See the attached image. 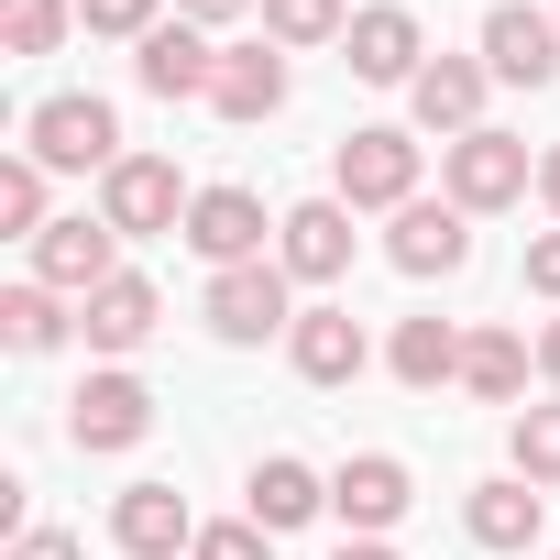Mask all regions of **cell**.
Returning <instances> with one entry per match:
<instances>
[{"mask_svg": "<svg viewBox=\"0 0 560 560\" xmlns=\"http://www.w3.org/2000/svg\"><path fill=\"white\" fill-rule=\"evenodd\" d=\"M483 67H494L505 89H549V78H560V12L494 0V12H483Z\"/></svg>", "mask_w": 560, "mask_h": 560, "instance_id": "7", "label": "cell"}, {"mask_svg": "<svg viewBox=\"0 0 560 560\" xmlns=\"http://www.w3.org/2000/svg\"><path fill=\"white\" fill-rule=\"evenodd\" d=\"M209 110L220 121H275V110H287V56H275V45H231L220 78H209Z\"/></svg>", "mask_w": 560, "mask_h": 560, "instance_id": "18", "label": "cell"}, {"mask_svg": "<svg viewBox=\"0 0 560 560\" xmlns=\"http://www.w3.org/2000/svg\"><path fill=\"white\" fill-rule=\"evenodd\" d=\"M187 23H231V12H264V0H176Z\"/></svg>", "mask_w": 560, "mask_h": 560, "instance_id": "33", "label": "cell"}, {"mask_svg": "<svg viewBox=\"0 0 560 560\" xmlns=\"http://www.w3.org/2000/svg\"><path fill=\"white\" fill-rule=\"evenodd\" d=\"M505 451H516V483H560V407H516Z\"/></svg>", "mask_w": 560, "mask_h": 560, "instance_id": "27", "label": "cell"}, {"mask_svg": "<svg viewBox=\"0 0 560 560\" xmlns=\"http://www.w3.org/2000/svg\"><path fill=\"white\" fill-rule=\"evenodd\" d=\"M407 505H418V483H407V462H396V451H352V462L330 472V516H341L352 538H385Z\"/></svg>", "mask_w": 560, "mask_h": 560, "instance_id": "8", "label": "cell"}, {"mask_svg": "<svg viewBox=\"0 0 560 560\" xmlns=\"http://www.w3.org/2000/svg\"><path fill=\"white\" fill-rule=\"evenodd\" d=\"M209 330H220V341H275V330H298L287 264H231V275H209Z\"/></svg>", "mask_w": 560, "mask_h": 560, "instance_id": "6", "label": "cell"}, {"mask_svg": "<svg viewBox=\"0 0 560 560\" xmlns=\"http://www.w3.org/2000/svg\"><path fill=\"white\" fill-rule=\"evenodd\" d=\"M132 78L154 89V100H209V78H220V56H209V23H154L143 34V56H132Z\"/></svg>", "mask_w": 560, "mask_h": 560, "instance_id": "11", "label": "cell"}, {"mask_svg": "<svg viewBox=\"0 0 560 560\" xmlns=\"http://www.w3.org/2000/svg\"><path fill=\"white\" fill-rule=\"evenodd\" d=\"M110 275H121V231L110 220H56L45 242H34V287H56V298H100L110 287Z\"/></svg>", "mask_w": 560, "mask_h": 560, "instance_id": "5", "label": "cell"}, {"mask_svg": "<svg viewBox=\"0 0 560 560\" xmlns=\"http://www.w3.org/2000/svg\"><path fill=\"white\" fill-rule=\"evenodd\" d=\"M275 231H287V242H275V264H287V275H308V287L352 275V209H341V198H308V209L275 220Z\"/></svg>", "mask_w": 560, "mask_h": 560, "instance_id": "13", "label": "cell"}, {"mask_svg": "<svg viewBox=\"0 0 560 560\" xmlns=\"http://www.w3.org/2000/svg\"><path fill=\"white\" fill-rule=\"evenodd\" d=\"M67 23H78V0H0V45L12 56H56Z\"/></svg>", "mask_w": 560, "mask_h": 560, "instance_id": "26", "label": "cell"}, {"mask_svg": "<svg viewBox=\"0 0 560 560\" xmlns=\"http://www.w3.org/2000/svg\"><path fill=\"white\" fill-rule=\"evenodd\" d=\"M110 538H121L132 560H176V549H198V516H187L176 483H132V494L110 505Z\"/></svg>", "mask_w": 560, "mask_h": 560, "instance_id": "16", "label": "cell"}, {"mask_svg": "<svg viewBox=\"0 0 560 560\" xmlns=\"http://www.w3.org/2000/svg\"><path fill=\"white\" fill-rule=\"evenodd\" d=\"M154 319H165V308H154V287H143V275H110V287L78 308L89 352H143V341H154Z\"/></svg>", "mask_w": 560, "mask_h": 560, "instance_id": "19", "label": "cell"}, {"mask_svg": "<svg viewBox=\"0 0 560 560\" xmlns=\"http://www.w3.org/2000/svg\"><path fill=\"white\" fill-rule=\"evenodd\" d=\"M23 154L34 165H56V176H110L121 165V121H110V100H89V89H56V100H34V121H23Z\"/></svg>", "mask_w": 560, "mask_h": 560, "instance_id": "1", "label": "cell"}, {"mask_svg": "<svg viewBox=\"0 0 560 560\" xmlns=\"http://www.w3.org/2000/svg\"><path fill=\"white\" fill-rule=\"evenodd\" d=\"M187 242H198L220 275H231V264H264V198H253V187H198Z\"/></svg>", "mask_w": 560, "mask_h": 560, "instance_id": "15", "label": "cell"}, {"mask_svg": "<svg viewBox=\"0 0 560 560\" xmlns=\"http://www.w3.org/2000/svg\"><path fill=\"white\" fill-rule=\"evenodd\" d=\"M385 253H396L407 275H462V264H472V209H451V198H407Z\"/></svg>", "mask_w": 560, "mask_h": 560, "instance_id": "12", "label": "cell"}, {"mask_svg": "<svg viewBox=\"0 0 560 560\" xmlns=\"http://www.w3.org/2000/svg\"><path fill=\"white\" fill-rule=\"evenodd\" d=\"M143 429H154V396H143L132 374H89V385L67 396V440H78V451H132Z\"/></svg>", "mask_w": 560, "mask_h": 560, "instance_id": "10", "label": "cell"}, {"mask_svg": "<svg viewBox=\"0 0 560 560\" xmlns=\"http://www.w3.org/2000/svg\"><path fill=\"white\" fill-rule=\"evenodd\" d=\"M0 231H23V242H45V231H56V220H45V165H34V154L0 165Z\"/></svg>", "mask_w": 560, "mask_h": 560, "instance_id": "28", "label": "cell"}, {"mask_svg": "<svg viewBox=\"0 0 560 560\" xmlns=\"http://www.w3.org/2000/svg\"><path fill=\"white\" fill-rule=\"evenodd\" d=\"M341 560H396V549H385V538H352V549H341Z\"/></svg>", "mask_w": 560, "mask_h": 560, "instance_id": "36", "label": "cell"}, {"mask_svg": "<svg viewBox=\"0 0 560 560\" xmlns=\"http://www.w3.org/2000/svg\"><path fill=\"white\" fill-rule=\"evenodd\" d=\"M330 505V483L308 472V462H287V451H275L264 472H253V527H308Z\"/></svg>", "mask_w": 560, "mask_h": 560, "instance_id": "21", "label": "cell"}, {"mask_svg": "<svg viewBox=\"0 0 560 560\" xmlns=\"http://www.w3.org/2000/svg\"><path fill=\"white\" fill-rule=\"evenodd\" d=\"M538 527H549L538 483H472V538L483 549H538Z\"/></svg>", "mask_w": 560, "mask_h": 560, "instance_id": "20", "label": "cell"}, {"mask_svg": "<svg viewBox=\"0 0 560 560\" xmlns=\"http://www.w3.org/2000/svg\"><path fill=\"white\" fill-rule=\"evenodd\" d=\"M187 209H198V198L176 187V165H165V154H121V165L100 176V220H110L121 242H143V231H176Z\"/></svg>", "mask_w": 560, "mask_h": 560, "instance_id": "3", "label": "cell"}, {"mask_svg": "<svg viewBox=\"0 0 560 560\" xmlns=\"http://www.w3.org/2000/svg\"><path fill=\"white\" fill-rule=\"evenodd\" d=\"M330 176H341V209H407L418 198V143L374 121V132H352L330 154Z\"/></svg>", "mask_w": 560, "mask_h": 560, "instance_id": "4", "label": "cell"}, {"mask_svg": "<svg viewBox=\"0 0 560 560\" xmlns=\"http://www.w3.org/2000/svg\"><path fill=\"white\" fill-rule=\"evenodd\" d=\"M12 560H89L78 538H56V527H34V538H12Z\"/></svg>", "mask_w": 560, "mask_h": 560, "instance_id": "32", "label": "cell"}, {"mask_svg": "<svg viewBox=\"0 0 560 560\" xmlns=\"http://www.w3.org/2000/svg\"><path fill=\"white\" fill-rule=\"evenodd\" d=\"M527 287H538V298H560V231H538V242H527Z\"/></svg>", "mask_w": 560, "mask_h": 560, "instance_id": "31", "label": "cell"}, {"mask_svg": "<svg viewBox=\"0 0 560 560\" xmlns=\"http://www.w3.org/2000/svg\"><path fill=\"white\" fill-rule=\"evenodd\" d=\"M352 34V0H264V45H330Z\"/></svg>", "mask_w": 560, "mask_h": 560, "instance_id": "25", "label": "cell"}, {"mask_svg": "<svg viewBox=\"0 0 560 560\" xmlns=\"http://www.w3.org/2000/svg\"><path fill=\"white\" fill-rule=\"evenodd\" d=\"M462 385L505 407V396L527 385V341H516V330H472V341H462Z\"/></svg>", "mask_w": 560, "mask_h": 560, "instance_id": "23", "label": "cell"}, {"mask_svg": "<svg viewBox=\"0 0 560 560\" xmlns=\"http://www.w3.org/2000/svg\"><path fill=\"white\" fill-rule=\"evenodd\" d=\"M538 374H549V385H560V319H549V330H538Z\"/></svg>", "mask_w": 560, "mask_h": 560, "instance_id": "34", "label": "cell"}, {"mask_svg": "<svg viewBox=\"0 0 560 560\" xmlns=\"http://www.w3.org/2000/svg\"><path fill=\"white\" fill-rule=\"evenodd\" d=\"M287 352H298V374H308V385H352V374L374 363V341H363V319H352V308H298Z\"/></svg>", "mask_w": 560, "mask_h": 560, "instance_id": "17", "label": "cell"}, {"mask_svg": "<svg viewBox=\"0 0 560 560\" xmlns=\"http://www.w3.org/2000/svg\"><path fill=\"white\" fill-rule=\"evenodd\" d=\"M0 341H12V352H56L67 341V298L56 287H12V298H0Z\"/></svg>", "mask_w": 560, "mask_h": 560, "instance_id": "24", "label": "cell"}, {"mask_svg": "<svg viewBox=\"0 0 560 560\" xmlns=\"http://www.w3.org/2000/svg\"><path fill=\"white\" fill-rule=\"evenodd\" d=\"M483 78L494 67H472V56H429L418 67V89H407V110H418V132H483Z\"/></svg>", "mask_w": 560, "mask_h": 560, "instance_id": "14", "label": "cell"}, {"mask_svg": "<svg viewBox=\"0 0 560 560\" xmlns=\"http://www.w3.org/2000/svg\"><path fill=\"white\" fill-rule=\"evenodd\" d=\"M264 538H275V527H253V516H242V527H198V549H187V560H275Z\"/></svg>", "mask_w": 560, "mask_h": 560, "instance_id": "30", "label": "cell"}, {"mask_svg": "<svg viewBox=\"0 0 560 560\" xmlns=\"http://www.w3.org/2000/svg\"><path fill=\"white\" fill-rule=\"evenodd\" d=\"M440 176H451V209H472V220H483V209H516L538 165H527V143H516V132H462V143H440Z\"/></svg>", "mask_w": 560, "mask_h": 560, "instance_id": "2", "label": "cell"}, {"mask_svg": "<svg viewBox=\"0 0 560 560\" xmlns=\"http://www.w3.org/2000/svg\"><path fill=\"white\" fill-rule=\"evenodd\" d=\"M341 67H352V78H374V89H418V67H429V45H418V12H396V0L352 12V34H341Z\"/></svg>", "mask_w": 560, "mask_h": 560, "instance_id": "9", "label": "cell"}, {"mask_svg": "<svg viewBox=\"0 0 560 560\" xmlns=\"http://www.w3.org/2000/svg\"><path fill=\"white\" fill-rule=\"evenodd\" d=\"M78 23H89V34H132V45H143V34L165 23V0H78Z\"/></svg>", "mask_w": 560, "mask_h": 560, "instance_id": "29", "label": "cell"}, {"mask_svg": "<svg viewBox=\"0 0 560 560\" xmlns=\"http://www.w3.org/2000/svg\"><path fill=\"white\" fill-rule=\"evenodd\" d=\"M538 198H549V209H560V143H549V154H538Z\"/></svg>", "mask_w": 560, "mask_h": 560, "instance_id": "35", "label": "cell"}, {"mask_svg": "<svg viewBox=\"0 0 560 560\" xmlns=\"http://www.w3.org/2000/svg\"><path fill=\"white\" fill-rule=\"evenodd\" d=\"M385 363H396V385H418V396H429V385H462V330H451V319H407Z\"/></svg>", "mask_w": 560, "mask_h": 560, "instance_id": "22", "label": "cell"}]
</instances>
